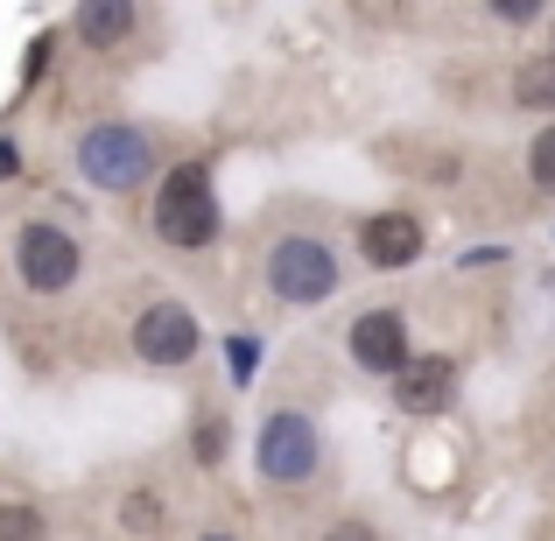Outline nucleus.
Here are the masks:
<instances>
[{
    "instance_id": "obj_12",
    "label": "nucleus",
    "mask_w": 555,
    "mask_h": 541,
    "mask_svg": "<svg viewBox=\"0 0 555 541\" xmlns=\"http://www.w3.org/2000/svg\"><path fill=\"white\" fill-rule=\"evenodd\" d=\"M225 450H232V422L218 415V408H197V436H190V458H197L204 472H218V464H225Z\"/></svg>"
},
{
    "instance_id": "obj_6",
    "label": "nucleus",
    "mask_w": 555,
    "mask_h": 541,
    "mask_svg": "<svg viewBox=\"0 0 555 541\" xmlns=\"http://www.w3.org/2000/svg\"><path fill=\"white\" fill-rule=\"evenodd\" d=\"M197 352H204V324H197L190 302H177V296L141 302V317H134V359L141 365H155V373H183Z\"/></svg>"
},
{
    "instance_id": "obj_13",
    "label": "nucleus",
    "mask_w": 555,
    "mask_h": 541,
    "mask_svg": "<svg viewBox=\"0 0 555 541\" xmlns=\"http://www.w3.org/2000/svg\"><path fill=\"white\" fill-rule=\"evenodd\" d=\"M0 541H50V520L28 500H0Z\"/></svg>"
},
{
    "instance_id": "obj_11",
    "label": "nucleus",
    "mask_w": 555,
    "mask_h": 541,
    "mask_svg": "<svg viewBox=\"0 0 555 541\" xmlns=\"http://www.w3.org/2000/svg\"><path fill=\"white\" fill-rule=\"evenodd\" d=\"M514 99L528 113H555V56H528L514 70Z\"/></svg>"
},
{
    "instance_id": "obj_7",
    "label": "nucleus",
    "mask_w": 555,
    "mask_h": 541,
    "mask_svg": "<svg viewBox=\"0 0 555 541\" xmlns=\"http://www.w3.org/2000/svg\"><path fill=\"white\" fill-rule=\"evenodd\" d=\"M393 387V408L401 415H415V422H436V415H450L457 408V394H464V365L450 359V352H415L401 365V373L387 379Z\"/></svg>"
},
{
    "instance_id": "obj_1",
    "label": "nucleus",
    "mask_w": 555,
    "mask_h": 541,
    "mask_svg": "<svg viewBox=\"0 0 555 541\" xmlns=\"http://www.w3.org/2000/svg\"><path fill=\"white\" fill-rule=\"evenodd\" d=\"M149 226H155V240L177 246V254H204V246H218L225 211H218V183H211V163H204V155H190V163H177L163 183H155Z\"/></svg>"
},
{
    "instance_id": "obj_3",
    "label": "nucleus",
    "mask_w": 555,
    "mask_h": 541,
    "mask_svg": "<svg viewBox=\"0 0 555 541\" xmlns=\"http://www.w3.org/2000/svg\"><path fill=\"white\" fill-rule=\"evenodd\" d=\"M254 472H260V486H274V492L317 486V472H324V429H317V415H302V408H268V422H260V436H254Z\"/></svg>"
},
{
    "instance_id": "obj_2",
    "label": "nucleus",
    "mask_w": 555,
    "mask_h": 541,
    "mask_svg": "<svg viewBox=\"0 0 555 541\" xmlns=\"http://www.w3.org/2000/svg\"><path fill=\"white\" fill-rule=\"evenodd\" d=\"M260 282H268V296L288 302V310H317V302L338 296L345 260H338V246H331L324 232H282V240H268Z\"/></svg>"
},
{
    "instance_id": "obj_14",
    "label": "nucleus",
    "mask_w": 555,
    "mask_h": 541,
    "mask_svg": "<svg viewBox=\"0 0 555 541\" xmlns=\"http://www.w3.org/2000/svg\"><path fill=\"white\" fill-rule=\"evenodd\" d=\"M528 183L542 190V197H555V120L528 141Z\"/></svg>"
},
{
    "instance_id": "obj_19",
    "label": "nucleus",
    "mask_w": 555,
    "mask_h": 541,
    "mask_svg": "<svg viewBox=\"0 0 555 541\" xmlns=\"http://www.w3.org/2000/svg\"><path fill=\"white\" fill-rule=\"evenodd\" d=\"M548 56H555V28H548Z\"/></svg>"
},
{
    "instance_id": "obj_18",
    "label": "nucleus",
    "mask_w": 555,
    "mask_h": 541,
    "mask_svg": "<svg viewBox=\"0 0 555 541\" xmlns=\"http://www.w3.org/2000/svg\"><path fill=\"white\" fill-rule=\"evenodd\" d=\"M204 541H232V534H204Z\"/></svg>"
},
{
    "instance_id": "obj_5",
    "label": "nucleus",
    "mask_w": 555,
    "mask_h": 541,
    "mask_svg": "<svg viewBox=\"0 0 555 541\" xmlns=\"http://www.w3.org/2000/svg\"><path fill=\"white\" fill-rule=\"evenodd\" d=\"M78 274H85V246L70 226H56V218H22L14 226V282L28 296H64Z\"/></svg>"
},
{
    "instance_id": "obj_10",
    "label": "nucleus",
    "mask_w": 555,
    "mask_h": 541,
    "mask_svg": "<svg viewBox=\"0 0 555 541\" xmlns=\"http://www.w3.org/2000/svg\"><path fill=\"white\" fill-rule=\"evenodd\" d=\"M134 28H141V8H127V0H92V8H78L85 50H120Z\"/></svg>"
},
{
    "instance_id": "obj_16",
    "label": "nucleus",
    "mask_w": 555,
    "mask_h": 541,
    "mask_svg": "<svg viewBox=\"0 0 555 541\" xmlns=\"http://www.w3.org/2000/svg\"><path fill=\"white\" fill-rule=\"evenodd\" d=\"M317 541H387V534H379V528H373V520H359V514H345V520H331V528H324V534H317Z\"/></svg>"
},
{
    "instance_id": "obj_17",
    "label": "nucleus",
    "mask_w": 555,
    "mask_h": 541,
    "mask_svg": "<svg viewBox=\"0 0 555 541\" xmlns=\"http://www.w3.org/2000/svg\"><path fill=\"white\" fill-rule=\"evenodd\" d=\"M492 22H506V28H534V22H542V8H534V0H492Z\"/></svg>"
},
{
    "instance_id": "obj_4",
    "label": "nucleus",
    "mask_w": 555,
    "mask_h": 541,
    "mask_svg": "<svg viewBox=\"0 0 555 541\" xmlns=\"http://www.w3.org/2000/svg\"><path fill=\"white\" fill-rule=\"evenodd\" d=\"M78 177L106 197H127L155 177V134L134 120H99L78 134Z\"/></svg>"
},
{
    "instance_id": "obj_9",
    "label": "nucleus",
    "mask_w": 555,
    "mask_h": 541,
    "mask_svg": "<svg viewBox=\"0 0 555 541\" xmlns=\"http://www.w3.org/2000/svg\"><path fill=\"white\" fill-rule=\"evenodd\" d=\"M422 246H429V232H422L415 211H373L366 226H359V260H366L373 274H401L422 260Z\"/></svg>"
},
{
    "instance_id": "obj_8",
    "label": "nucleus",
    "mask_w": 555,
    "mask_h": 541,
    "mask_svg": "<svg viewBox=\"0 0 555 541\" xmlns=\"http://www.w3.org/2000/svg\"><path fill=\"white\" fill-rule=\"evenodd\" d=\"M345 352H352L359 373L393 379L408 359H415V345H408V310H393V302H379V310H359L352 331H345Z\"/></svg>"
},
{
    "instance_id": "obj_15",
    "label": "nucleus",
    "mask_w": 555,
    "mask_h": 541,
    "mask_svg": "<svg viewBox=\"0 0 555 541\" xmlns=\"http://www.w3.org/2000/svg\"><path fill=\"white\" fill-rule=\"evenodd\" d=\"M120 528H134V534L163 528V500H155V492H127L120 500Z\"/></svg>"
}]
</instances>
